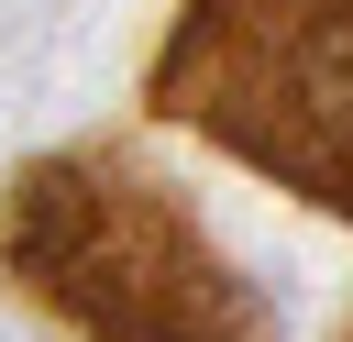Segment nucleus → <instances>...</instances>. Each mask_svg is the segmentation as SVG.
I'll use <instances>...</instances> for the list:
<instances>
[{
	"label": "nucleus",
	"mask_w": 353,
	"mask_h": 342,
	"mask_svg": "<svg viewBox=\"0 0 353 342\" xmlns=\"http://www.w3.org/2000/svg\"><path fill=\"white\" fill-rule=\"evenodd\" d=\"M0 265L99 342H265V309L199 243L188 199L121 165H33L0 210Z\"/></svg>",
	"instance_id": "1"
},
{
	"label": "nucleus",
	"mask_w": 353,
	"mask_h": 342,
	"mask_svg": "<svg viewBox=\"0 0 353 342\" xmlns=\"http://www.w3.org/2000/svg\"><path fill=\"white\" fill-rule=\"evenodd\" d=\"M154 110L353 221V0H188Z\"/></svg>",
	"instance_id": "2"
}]
</instances>
